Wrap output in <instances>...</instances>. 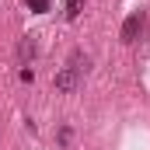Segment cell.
<instances>
[{
	"instance_id": "5b68a950",
	"label": "cell",
	"mask_w": 150,
	"mask_h": 150,
	"mask_svg": "<svg viewBox=\"0 0 150 150\" xmlns=\"http://www.w3.org/2000/svg\"><path fill=\"white\" fill-rule=\"evenodd\" d=\"M25 7H28L32 14H45V11L52 7V0H25Z\"/></svg>"
},
{
	"instance_id": "6da1fadb",
	"label": "cell",
	"mask_w": 150,
	"mask_h": 150,
	"mask_svg": "<svg viewBox=\"0 0 150 150\" xmlns=\"http://www.w3.org/2000/svg\"><path fill=\"white\" fill-rule=\"evenodd\" d=\"M87 70H91V56H87V52H80V49H74V52H70V59H67V67L56 74V91H59V94H74L77 87L84 84Z\"/></svg>"
},
{
	"instance_id": "277c9868",
	"label": "cell",
	"mask_w": 150,
	"mask_h": 150,
	"mask_svg": "<svg viewBox=\"0 0 150 150\" xmlns=\"http://www.w3.org/2000/svg\"><path fill=\"white\" fill-rule=\"evenodd\" d=\"M80 11H84V0H67V4H63L67 21H77V18H80Z\"/></svg>"
},
{
	"instance_id": "3957f363",
	"label": "cell",
	"mask_w": 150,
	"mask_h": 150,
	"mask_svg": "<svg viewBox=\"0 0 150 150\" xmlns=\"http://www.w3.org/2000/svg\"><path fill=\"white\" fill-rule=\"evenodd\" d=\"M14 52H18V63H21V67H32V59L38 56V38L35 35H21Z\"/></svg>"
},
{
	"instance_id": "8992f818",
	"label": "cell",
	"mask_w": 150,
	"mask_h": 150,
	"mask_svg": "<svg viewBox=\"0 0 150 150\" xmlns=\"http://www.w3.org/2000/svg\"><path fill=\"white\" fill-rule=\"evenodd\" d=\"M70 136H74V129H70V126H63V129H59V147H67V143H70Z\"/></svg>"
},
{
	"instance_id": "52a82bcc",
	"label": "cell",
	"mask_w": 150,
	"mask_h": 150,
	"mask_svg": "<svg viewBox=\"0 0 150 150\" xmlns=\"http://www.w3.org/2000/svg\"><path fill=\"white\" fill-rule=\"evenodd\" d=\"M18 77H21L25 84H32V80H35V70H32V67H21V74H18Z\"/></svg>"
},
{
	"instance_id": "7a4b0ae2",
	"label": "cell",
	"mask_w": 150,
	"mask_h": 150,
	"mask_svg": "<svg viewBox=\"0 0 150 150\" xmlns=\"http://www.w3.org/2000/svg\"><path fill=\"white\" fill-rule=\"evenodd\" d=\"M150 32V18L147 11H133L126 21H122V32H119V38L126 42V45H136V42H143Z\"/></svg>"
}]
</instances>
